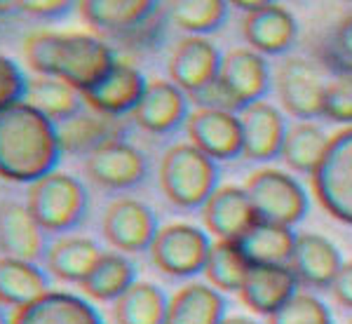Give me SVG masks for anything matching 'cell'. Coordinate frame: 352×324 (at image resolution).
Segmentation results:
<instances>
[{
  "mask_svg": "<svg viewBox=\"0 0 352 324\" xmlns=\"http://www.w3.org/2000/svg\"><path fill=\"white\" fill-rule=\"evenodd\" d=\"M24 61L36 76L59 78L87 92L116 64V52L96 33L85 31H52L38 28L24 38Z\"/></svg>",
  "mask_w": 352,
  "mask_h": 324,
  "instance_id": "6da1fadb",
  "label": "cell"
},
{
  "mask_svg": "<svg viewBox=\"0 0 352 324\" xmlns=\"http://www.w3.org/2000/svg\"><path fill=\"white\" fill-rule=\"evenodd\" d=\"M61 160L56 125L28 104L0 113V179L28 184L54 172Z\"/></svg>",
  "mask_w": 352,
  "mask_h": 324,
  "instance_id": "7a4b0ae2",
  "label": "cell"
},
{
  "mask_svg": "<svg viewBox=\"0 0 352 324\" xmlns=\"http://www.w3.org/2000/svg\"><path fill=\"white\" fill-rule=\"evenodd\" d=\"M157 181L169 202L181 209H195L219 188V167L212 158L197 151L190 141L174 144L164 151Z\"/></svg>",
  "mask_w": 352,
  "mask_h": 324,
  "instance_id": "3957f363",
  "label": "cell"
},
{
  "mask_svg": "<svg viewBox=\"0 0 352 324\" xmlns=\"http://www.w3.org/2000/svg\"><path fill=\"white\" fill-rule=\"evenodd\" d=\"M26 207L45 233H68L82 224L89 195L80 179L54 169L28 186Z\"/></svg>",
  "mask_w": 352,
  "mask_h": 324,
  "instance_id": "277c9868",
  "label": "cell"
},
{
  "mask_svg": "<svg viewBox=\"0 0 352 324\" xmlns=\"http://www.w3.org/2000/svg\"><path fill=\"white\" fill-rule=\"evenodd\" d=\"M310 188L327 214L352 226V127L331 134L320 167L310 176Z\"/></svg>",
  "mask_w": 352,
  "mask_h": 324,
  "instance_id": "5b68a950",
  "label": "cell"
},
{
  "mask_svg": "<svg viewBox=\"0 0 352 324\" xmlns=\"http://www.w3.org/2000/svg\"><path fill=\"white\" fill-rule=\"evenodd\" d=\"M244 191L249 193L261 221L280 226H296L308 214V191L303 184L285 169L263 167L249 174Z\"/></svg>",
  "mask_w": 352,
  "mask_h": 324,
  "instance_id": "8992f818",
  "label": "cell"
},
{
  "mask_svg": "<svg viewBox=\"0 0 352 324\" xmlns=\"http://www.w3.org/2000/svg\"><path fill=\"white\" fill-rule=\"evenodd\" d=\"M209 247H212V240L207 230L186 224V221H174V224L160 226L148 254L153 266L164 275L192 277L204 270Z\"/></svg>",
  "mask_w": 352,
  "mask_h": 324,
  "instance_id": "52a82bcc",
  "label": "cell"
},
{
  "mask_svg": "<svg viewBox=\"0 0 352 324\" xmlns=\"http://www.w3.org/2000/svg\"><path fill=\"white\" fill-rule=\"evenodd\" d=\"M324 71L305 56H287L275 73L282 108L298 122H315L324 113Z\"/></svg>",
  "mask_w": 352,
  "mask_h": 324,
  "instance_id": "ba28073f",
  "label": "cell"
},
{
  "mask_svg": "<svg viewBox=\"0 0 352 324\" xmlns=\"http://www.w3.org/2000/svg\"><path fill=\"white\" fill-rule=\"evenodd\" d=\"M76 8L94 31L129 43L146 41L153 19L162 12V5L153 0H80Z\"/></svg>",
  "mask_w": 352,
  "mask_h": 324,
  "instance_id": "9c48e42d",
  "label": "cell"
},
{
  "mask_svg": "<svg viewBox=\"0 0 352 324\" xmlns=\"http://www.w3.org/2000/svg\"><path fill=\"white\" fill-rule=\"evenodd\" d=\"M101 230L116 252L139 254L148 252L160 226H157L155 212L146 202L136 197H116L106 207Z\"/></svg>",
  "mask_w": 352,
  "mask_h": 324,
  "instance_id": "30bf717a",
  "label": "cell"
},
{
  "mask_svg": "<svg viewBox=\"0 0 352 324\" xmlns=\"http://www.w3.org/2000/svg\"><path fill=\"white\" fill-rule=\"evenodd\" d=\"M85 174L101 188L127 191L146 179L148 160L134 144L116 139L99 146L85 158Z\"/></svg>",
  "mask_w": 352,
  "mask_h": 324,
  "instance_id": "8fae6325",
  "label": "cell"
},
{
  "mask_svg": "<svg viewBox=\"0 0 352 324\" xmlns=\"http://www.w3.org/2000/svg\"><path fill=\"white\" fill-rule=\"evenodd\" d=\"M258 221L244 186H219L202 204V224L209 235H214V240L240 242Z\"/></svg>",
  "mask_w": 352,
  "mask_h": 324,
  "instance_id": "7c38bea8",
  "label": "cell"
},
{
  "mask_svg": "<svg viewBox=\"0 0 352 324\" xmlns=\"http://www.w3.org/2000/svg\"><path fill=\"white\" fill-rule=\"evenodd\" d=\"M146 85L148 80L132 61L116 59L109 73L94 87L82 92V101L89 111L111 118H122L139 106L141 96L146 92Z\"/></svg>",
  "mask_w": 352,
  "mask_h": 324,
  "instance_id": "4fadbf2b",
  "label": "cell"
},
{
  "mask_svg": "<svg viewBox=\"0 0 352 324\" xmlns=\"http://www.w3.org/2000/svg\"><path fill=\"white\" fill-rule=\"evenodd\" d=\"M221 61H223V54L209 38L186 36L174 45L172 56H169V80L181 92L192 96L209 83L217 80L221 73Z\"/></svg>",
  "mask_w": 352,
  "mask_h": 324,
  "instance_id": "5bb4252c",
  "label": "cell"
},
{
  "mask_svg": "<svg viewBox=\"0 0 352 324\" xmlns=\"http://www.w3.org/2000/svg\"><path fill=\"white\" fill-rule=\"evenodd\" d=\"M190 144L214 162L235 160L242 155V125L237 113L195 108L186 120Z\"/></svg>",
  "mask_w": 352,
  "mask_h": 324,
  "instance_id": "9a60e30c",
  "label": "cell"
},
{
  "mask_svg": "<svg viewBox=\"0 0 352 324\" xmlns=\"http://www.w3.org/2000/svg\"><path fill=\"white\" fill-rule=\"evenodd\" d=\"M237 116L242 125V155L247 160L268 162L280 158L289 129L287 118L280 108L263 99L242 108Z\"/></svg>",
  "mask_w": 352,
  "mask_h": 324,
  "instance_id": "2e32d148",
  "label": "cell"
},
{
  "mask_svg": "<svg viewBox=\"0 0 352 324\" xmlns=\"http://www.w3.org/2000/svg\"><path fill=\"white\" fill-rule=\"evenodd\" d=\"M188 94L181 92L172 80H148L139 106L132 111V120L148 134H172L181 125H186L188 111Z\"/></svg>",
  "mask_w": 352,
  "mask_h": 324,
  "instance_id": "e0dca14e",
  "label": "cell"
},
{
  "mask_svg": "<svg viewBox=\"0 0 352 324\" xmlns=\"http://www.w3.org/2000/svg\"><path fill=\"white\" fill-rule=\"evenodd\" d=\"M219 78L232 94V99L237 101L240 111L256 104V101H263L272 85L268 61L263 54L254 52L252 47H235L226 52Z\"/></svg>",
  "mask_w": 352,
  "mask_h": 324,
  "instance_id": "ac0fdd59",
  "label": "cell"
},
{
  "mask_svg": "<svg viewBox=\"0 0 352 324\" xmlns=\"http://www.w3.org/2000/svg\"><path fill=\"white\" fill-rule=\"evenodd\" d=\"M343 257L329 237L317 233H298L289 268L298 284L310 289H331L338 270L343 268Z\"/></svg>",
  "mask_w": 352,
  "mask_h": 324,
  "instance_id": "d6986e66",
  "label": "cell"
},
{
  "mask_svg": "<svg viewBox=\"0 0 352 324\" xmlns=\"http://www.w3.org/2000/svg\"><path fill=\"white\" fill-rule=\"evenodd\" d=\"M242 36L249 47L258 54H285L298 38V24L285 5L265 3L256 12L244 14Z\"/></svg>",
  "mask_w": 352,
  "mask_h": 324,
  "instance_id": "ffe728a7",
  "label": "cell"
},
{
  "mask_svg": "<svg viewBox=\"0 0 352 324\" xmlns=\"http://www.w3.org/2000/svg\"><path fill=\"white\" fill-rule=\"evenodd\" d=\"M298 294V280L289 266H252L240 289V301L256 315H275Z\"/></svg>",
  "mask_w": 352,
  "mask_h": 324,
  "instance_id": "44dd1931",
  "label": "cell"
},
{
  "mask_svg": "<svg viewBox=\"0 0 352 324\" xmlns=\"http://www.w3.org/2000/svg\"><path fill=\"white\" fill-rule=\"evenodd\" d=\"M124 132H127V125H124L122 118L101 116L96 111H89L87 106L78 116H73L71 120L56 125L61 155L87 158L99 146L116 139H124Z\"/></svg>",
  "mask_w": 352,
  "mask_h": 324,
  "instance_id": "7402d4cb",
  "label": "cell"
},
{
  "mask_svg": "<svg viewBox=\"0 0 352 324\" xmlns=\"http://www.w3.org/2000/svg\"><path fill=\"white\" fill-rule=\"evenodd\" d=\"M10 324H104V317L87 299L50 289L38 301L12 310Z\"/></svg>",
  "mask_w": 352,
  "mask_h": 324,
  "instance_id": "603a6c76",
  "label": "cell"
},
{
  "mask_svg": "<svg viewBox=\"0 0 352 324\" xmlns=\"http://www.w3.org/2000/svg\"><path fill=\"white\" fill-rule=\"evenodd\" d=\"M0 252L3 257L36 263L47 252V233L33 219L26 204L5 202L0 207Z\"/></svg>",
  "mask_w": 352,
  "mask_h": 324,
  "instance_id": "cb8c5ba5",
  "label": "cell"
},
{
  "mask_svg": "<svg viewBox=\"0 0 352 324\" xmlns=\"http://www.w3.org/2000/svg\"><path fill=\"white\" fill-rule=\"evenodd\" d=\"M223 294L207 282H186L169 296L164 324H221L226 320Z\"/></svg>",
  "mask_w": 352,
  "mask_h": 324,
  "instance_id": "d4e9b609",
  "label": "cell"
},
{
  "mask_svg": "<svg viewBox=\"0 0 352 324\" xmlns=\"http://www.w3.org/2000/svg\"><path fill=\"white\" fill-rule=\"evenodd\" d=\"M104 254V249L92 237L85 235H64L54 240L45 252V268L61 282L80 284L94 263Z\"/></svg>",
  "mask_w": 352,
  "mask_h": 324,
  "instance_id": "484cf974",
  "label": "cell"
},
{
  "mask_svg": "<svg viewBox=\"0 0 352 324\" xmlns=\"http://www.w3.org/2000/svg\"><path fill=\"white\" fill-rule=\"evenodd\" d=\"M50 292L47 272L31 261L0 257V305L24 308Z\"/></svg>",
  "mask_w": 352,
  "mask_h": 324,
  "instance_id": "4316f807",
  "label": "cell"
},
{
  "mask_svg": "<svg viewBox=\"0 0 352 324\" xmlns=\"http://www.w3.org/2000/svg\"><path fill=\"white\" fill-rule=\"evenodd\" d=\"M24 104L41 111L54 125L71 120L85 108L82 94L73 85L50 76H36L26 83Z\"/></svg>",
  "mask_w": 352,
  "mask_h": 324,
  "instance_id": "83f0119b",
  "label": "cell"
},
{
  "mask_svg": "<svg viewBox=\"0 0 352 324\" xmlns=\"http://www.w3.org/2000/svg\"><path fill=\"white\" fill-rule=\"evenodd\" d=\"M237 244L249 266H289L296 247V233L289 226L258 221Z\"/></svg>",
  "mask_w": 352,
  "mask_h": 324,
  "instance_id": "f1b7e54d",
  "label": "cell"
},
{
  "mask_svg": "<svg viewBox=\"0 0 352 324\" xmlns=\"http://www.w3.org/2000/svg\"><path fill=\"white\" fill-rule=\"evenodd\" d=\"M134 282L136 266L132 263V259L113 249V252L101 254L89 275L80 282V289L85 296L92 301H113L116 303Z\"/></svg>",
  "mask_w": 352,
  "mask_h": 324,
  "instance_id": "f546056e",
  "label": "cell"
},
{
  "mask_svg": "<svg viewBox=\"0 0 352 324\" xmlns=\"http://www.w3.org/2000/svg\"><path fill=\"white\" fill-rule=\"evenodd\" d=\"M329 136L317 122H294L289 125L285 146L280 158L289 164V169L305 176H312L320 167L322 158L329 149Z\"/></svg>",
  "mask_w": 352,
  "mask_h": 324,
  "instance_id": "4dcf8cb0",
  "label": "cell"
},
{
  "mask_svg": "<svg viewBox=\"0 0 352 324\" xmlns=\"http://www.w3.org/2000/svg\"><path fill=\"white\" fill-rule=\"evenodd\" d=\"M167 303V294L157 284L136 280L113 303V317L118 324H164Z\"/></svg>",
  "mask_w": 352,
  "mask_h": 324,
  "instance_id": "1f68e13d",
  "label": "cell"
},
{
  "mask_svg": "<svg viewBox=\"0 0 352 324\" xmlns=\"http://www.w3.org/2000/svg\"><path fill=\"white\" fill-rule=\"evenodd\" d=\"M249 261L244 259L242 249L237 242H226V240H214L209 247V257L204 263V277L207 284H212L219 292H232L240 294L244 280L249 272Z\"/></svg>",
  "mask_w": 352,
  "mask_h": 324,
  "instance_id": "d6a6232c",
  "label": "cell"
},
{
  "mask_svg": "<svg viewBox=\"0 0 352 324\" xmlns=\"http://www.w3.org/2000/svg\"><path fill=\"white\" fill-rule=\"evenodd\" d=\"M230 3L223 0H176L167 8L169 19L188 36H202L219 31L228 17Z\"/></svg>",
  "mask_w": 352,
  "mask_h": 324,
  "instance_id": "836d02e7",
  "label": "cell"
},
{
  "mask_svg": "<svg viewBox=\"0 0 352 324\" xmlns=\"http://www.w3.org/2000/svg\"><path fill=\"white\" fill-rule=\"evenodd\" d=\"M268 324H333V317L315 294L298 292L287 305L268 317Z\"/></svg>",
  "mask_w": 352,
  "mask_h": 324,
  "instance_id": "e575fe53",
  "label": "cell"
},
{
  "mask_svg": "<svg viewBox=\"0 0 352 324\" xmlns=\"http://www.w3.org/2000/svg\"><path fill=\"white\" fill-rule=\"evenodd\" d=\"M322 118L352 127V73H336L327 83Z\"/></svg>",
  "mask_w": 352,
  "mask_h": 324,
  "instance_id": "d590c367",
  "label": "cell"
},
{
  "mask_svg": "<svg viewBox=\"0 0 352 324\" xmlns=\"http://www.w3.org/2000/svg\"><path fill=\"white\" fill-rule=\"evenodd\" d=\"M324 59L329 66L336 68V73H352V12L345 14L333 28V36L329 38L324 50Z\"/></svg>",
  "mask_w": 352,
  "mask_h": 324,
  "instance_id": "8d00e7d4",
  "label": "cell"
},
{
  "mask_svg": "<svg viewBox=\"0 0 352 324\" xmlns=\"http://www.w3.org/2000/svg\"><path fill=\"white\" fill-rule=\"evenodd\" d=\"M26 78L10 56L0 54V113L24 101Z\"/></svg>",
  "mask_w": 352,
  "mask_h": 324,
  "instance_id": "74e56055",
  "label": "cell"
},
{
  "mask_svg": "<svg viewBox=\"0 0 352 324\" xmlns=\"http://www.w3.org/2000/svg\"><path fill=\"white\" fill-rule=\"evenodd\" d=\"M195 104V108H212V111H226V113H240V106L232 99V94L226 89V85L217 78L214 83H209L207 87L200 89L197 94L188 96Z\"/></svg>",
  "mask_w": 352,
  "mask_h": 324,
  "instance_id": "f35d334b",
  "label": "cell"
},
{
  "mask_svg": "<svg viewBox=\"0 0 352 324\" xmlns=\"http://www.w3.org/2000/svg\"><path fill=\"white\" fill-rule=\"evenodd\" d=\"M73 8L68 0H19V12L41 17V19H54L66 14Z\"/></svg>",
  "mask_w": 352,
  "mask_h": 324,
  "instance_id": "ab89813d",
  "label": "cell"
},
{
  "mask_svg": "<svg viewBox=\"0 0 352 324\" xmlns=\"http://www.w3.org/2000/svg\"><path fill=\"white\" fill-rule=\"evenodd\" d=\"M331 294L340 305L352 310V261H345L331 284Z\"/></svg>",
  "mask_w": 352,
  "mask_h": 324,
  "instance_id": "60d3db41",
  "label": "cell"
},
{
  "mask_svg": "<svg viewBox=\"0 0 352 324\" xmlns=\"http://www.w3.org/2000/svg\"><path fill=\"white\" fill-rule=\"evenodd\" d=\"M221 324H261V322L252 320V317H247V315H226V320Z\"/></svg>",
  "mask_w": 352,
  "mask_h": 324,
  "instance_id": "b9f144b4",
  "label": "cell"
},
{
  "mask_svg": "<svg viewBox=\"0 0 352 324\" xmlns=\"http://www.w3.org/2000/svg\"><path fill=\"white\" fill-rule=\"evenodd\" d=\"M0 324H10V317L3 312V305H0Z\"/></svg>",
  "mask_w": 352,
  "mask_h": 324,
  "instance_id": "7bdbcfd3",
  "label": "cell"
},
{
  "mask_svg": "<svg viewBox=\"0 0 352 324\" xmlns=\"http://www.w3.org/2000/svg\"><path fill=\"white\" fill-rule=\"evenodd\" d=\"M348 324H352V320H350V322H348Z\"/></svg>",
  "mask_w": 352,
  "mask_h": 324,
  "instance_id": "ee69618b",
  "label": "cell"
}]
</instances>
